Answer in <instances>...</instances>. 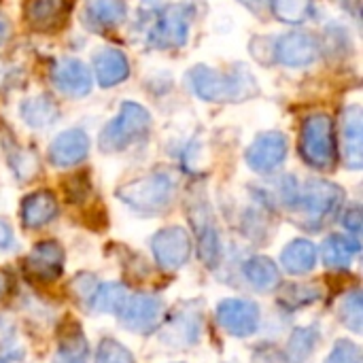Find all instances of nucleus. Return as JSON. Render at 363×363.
Returning <instances> with one entry per match:
<instances>
[{
	"mask_svg": "<svg viewBox=\"0 0 363 363\" xmlns=\"http://www.w3.org/2000/svg\"><path fill=\"white\" fill-rule=\"evenodd\" d=\"M187 83L200 100L215 104H236L259 94L257 79L245 68L217 70L198 64L187 72Z\"/></svg>",
	"mask_w": 363,
	"mask_h": 363,
	"instance_id": "obj_1",
	"label": "nucleus"
},
{
	"mask_svg": "<svg viewBox=\"0 0 363 363\" xmlns=\"http://www.w3.org/2000/svg\"><path fill=\"white\" fill-rule=\"evenodd\" d=\"M342 204L345 191L340 185L325 179H311L304 187H300L291 211L296 213V223L300 228L306 232H321L336 219Z\"/></svg>",
	"mask_w": 363,
	"mask_h": 363,
	"instance_id": "obj_2",
	"label": "nucleus"
},
{
	"mask_svg": "<svg viewBox=\"0 0 363 363\" xmlns=\"http://www.w3.org/2000/svg\"><path fill=\"white\" fill-rule=\"evenodd\" d=\"M177 183L170 172L153 170L145 177L132 179L117 189V198L138 215H162L174 200Z\"/></svg>",
	"mask_w": 363,
	"mask_h": 363,
	"instance_id": "obj_3",
	"label": "nucleus"
},
{
	"mask_svg": "<svg viewBox=\"0 0 363 363\" xmlns=\"http://www.w3.org/2000/svg\"><path fill=\"white\" fill-rule=\"evenodd\" d=\"M149 130H151L149 111L138 102L125 100L119 106V113L102 128L98 143L104 153H119L147 138Z\"/></svg>",
	"mask_w": 363,
	"mask_h": 363,
	"instance_id": "obj_4",
	"label": "nucleus"
},
{
	"mask_svg": "<svg viewBox=\"0 0 363 363\" xmlns=\"http://www.w3.org/2000/svg\"><path fill=\"white\" fill-rule=\"evenodd\" d=\"M300 155L315 170H332L338 157L334 119L325 113H313L300 130Z\"/></svg>",
	"mask_w": 363,
	"mask_h": 363,
	"instance_id": "obj_5",
	"label": "nucleus"
},
{
	"mask_svg": "<svg viewBox=\"0 0 363 363\" xmlns=\"http://www.w3.org/2000/svg\"><path fill=\"white\" fill-rule=\"evenodd\" d=\"M194 17H196V6L189 2L166 4L157 13V19L149 30V45L160 51L181 49L189 38Z\"/></svg>",
	"mask_w": 363,
	"mask_h": 363,
	"instance_id": "obj_6",
	"label": "nucleus"
},
{
	"mask_svg": "<svg viewBox=\"0 0 363 363\" xmlns=\"http://www.w3.org/2000/svg\"><path fill=\"white\" fill-rule=\"evenodd\" d=\"M187 217H189V223L196 234L198 257L202 259L204 266L215 268L221 257V240H219V232L215 225L211 204L202 189L191 191V196L187 200Z\"/></svg>",
	"mask_w": 363,
	"mask_h": 363,
	"instance_id": "obj_7",
	"label": "nucleus"
},
{
	"mask_svg": "<svg viewBox=\"0 0 363 363\" xmlns=\"http://www.w3.org/2000/svg\"><path fill=\"white\" fill-rule=\"evenodd\" d=\"M160 332H162L160 340L170 349L185 351V349L194 347L202 334V306L198 302L196 304L183 302L166 319V323Z\"/></svg>",
	"mask_w": 363,
	"mask_h": 363,
	"instance_id": "obj_8",
	"label": "nucleus"
},
{
	"mask_svg": "<svg viewBox=\"0 0 363 363\" xmlns=\"http://www.w3.org/2000/svg\"><path fill=\"white\" fill-rule=\"evenodd\" d=\"M117 317L132 334H153L162 325L164 302L153 294H130Z\"/></svg>",
	"mask_w": 363,
	"mask_h": 363,
	"instance_id": "obj_9",
	"label": "nucleus"
},
{
	"mask_svg": "<svg viewBox=\"0 0 363 363\" xmlns=\"http://www.w3.org/2000/svg\"><path fill=\"white\" fill-rule=\"evenodd\" d=\"M287 151L289 143L283 132H264L245 151V162L257 174H272L283 166Z\"/></svg>",
	"mask_w": 363,
	"mask_h": 363,
	"instance_id": "obj_10",
	"label": "nucleus"
},
{
	"mask_svg": "<svg viewBox=\"0 0 363 363\" xmlns=\"http://www.w3.org/2000/svg\"><path fill=\"white\" fill-rule=\"evenodd\" d=\"M151 251L162 270H179L191 255V238L187 230L172 225L160 230L151 240Z\"/></svg>",
	"mask_w": 363,
	"mask_h": 363,
	"instance_id": "obj_11",
	"label": "nucleus"
},
{
	"mask_svg": "<svg viewBox=\"0 0 363 363\" xmlns=\"http://www.w3.org/2000/svg\"><path fill=\"white\" fill-rule=\"evenodd\" d=\"M321 53V45L317 36L304 30H294L277 38L274 43V57L279 64L289 68H304L317 62Z\"/></svg>",
	"mask_w": 363,
	"mask_h": 363,
	"instance_id": "obj_12",
	"label": "nucleus"
},
{
	"mask_svg": "<svg viewBox=\"0 0 363 363\" xmlns=\"http://www.w3.org/2000/svg\"><path fill=\"white\" fill-rule=\"evenodd\" d=\"M259 306L251 300L232 298L217 306V323L221 330L236 338H247L259 328Z\"/></svg>",
	"mask_w": 363,
	"mask_h": 363,
	"instance_id": "obj_13",
	"label": "nucleus"
},
{
	"mask_svg": "<svg viewBox=\"0 0 363 363\" xmlns=\"http://www.w3.org/2000/svg\"><path fill=\"white\" fill-rule=\"evenodd\" d=\"M72 11L70 0H26L23 19L38 34H53L64 28Z\"/></svg>",
	"mask_w": 363,
	"mask_h": 363,
	"instance_id": "obj_14",
	"label": "nucleus"
},
{
	"mask_svg": "<svg viewBox=\"0 0 363 363\" xmlns=\"http://www.w3.org/2000/svg\"><path fill=\"white\" fill-rule=\"evenodd\" d=\"M23 270L38 283H53L64 270V251L55 240H43L34 245L23 262Z\"/></svg>",
	"mask_w": 363,
	"mask_h": 363,
	"instance_id": "obj_15",
	"label": "nucleus"
},
{
	"mask_svg": "<svg viewBox=\"0 0 363 363\" xmlns=\"http://www.w3.org/2000/svg\"><path fill=\"white\" fill-rule=\"evenodd\" d=\"M49 79L57 91L70 98H81L91 91V70L77 57H62L53 64Z\"/></svg>",
	"mask_w": 363,
	"mask_h": 363,
	"instance_id": "obj_16",
	"label": "nucleus"
},
{
	"mask_svg": "<svg viewBox=\"0 0 363 363\" xmlns=\"http://www.w3.org/2000/svg\"><path fill=\"white\" fill-rule=\"evenodd\" d=\"M87 155H89V136L79 128L64 130L51 140L47 149V157L55 168H72L81 164Z\"/></svg>",
	"mask_w": 363,
	"mask_h": 363,
	"instance_id": "obj_17",
	"label": "nucleus"
},
{
	"mask_svg": "<svg viewBox=\"0 0 363 363\" xmlns=\"http://www.w3.org/2000/svg\"><path fill=\"white\" fill-rule=\"evenodd\" d=\"M342 157L351 170L363 166V111L359 104H351L342 111Z\"/></svg>",
	"mask_w": 363,
	"mask_h": 363,
	"instance_id": "obj_18",
	"label": "nucleus"
},
{
	"mask_svg": "<svg viewBox=\"0 0 363 363\" xmlns=\"http://www.w3.org/2000/svg\"><path fill=\"white\" fill-rule=\"evenodd\" d=\"M128 17L125 0H85L83 23L94 32H108L121 26Z\"/></svg>",
	"mask_w": 363,
	"mask_h": 363,
	"instance_id": "obj_19",
	"label": "nucleus"
},
{
	"mask_svg": "<svg viewBox=\"0 0 363 363\" xmlns=\"http://www.w3.org/2000/svg\"><path fill=\"white\" fill-rule=\"evenodd\" d=\"M21 225L28 230H38L57 217V198L49 189L34 191L21 200L19 208Z\"/></svg>",
	"mask_w": 363,
	"mask_h": 363,
	"instance_id": "obj_20",
	"label": "nucleus"
},
{
	"mask_svg": "<svg viewBox=\"0 0 363 363\" xmlns=\"http://www.w3.org/2000/svg\"><path fill=\"white\" fill-rule=\"evenodd\" d=\"M94 74L102 87H115L130 77V62L123 51L106 47L94 57Z\"/></svg>",
	"mask_w": 363,
	"mask_h": 363,
	"instance_id": "obj_21",
	"label": "nucleus"
},
{
	"mask_svg": "<svg viewBox=\"0 0 363 363\" xmlns=\"http://www.w3.org/2000/svg\"><path fill=\"white\" fill-rule=\"evenodd\" d=\"M242 274H245L247 283L253 289L262 291V294L274 291L281 285V272H279L277 264L270 257H264V255L249 257L242 264Z\"/></svg>",
	"mask_w": 363,
	"mask_h": 363,
	"instance_id": "obj_22",
	"label": "nucleus"
},
{
	"mask_svg": "<svg viewBox=\"0 0 363 363\" xmlns=\"http://www.w3.org/2000/svg\"><path fill=\"white\" fill-rule=\"evenodd\" d=\"M19 115L30 128L43 130V128H49L51 123H55V119L60 117V108L49 94H38V96L21 102Z\"/></svg>",
	"mask_w": 363,
	"mask_h": 363,
	"instance_id": "obj_23",
	"label": "nucleus"
},
{
	"mask_svg": "<svg viewBox=\"0 0 363 363\" xmlns=\"http://www.w3.org/2000/svg\"><path fill=\"white\" fill-rule=\"evenodd\" d=\"M281 264L289 274H308L317 266V247L306 238H296L283 249Z\"/></svg>",
	"mask_w": 363,
	"mask_h": 363,
	"instance_id": "obj_24",
	"label": "nucleus"
},
{
	"mask_svg": "<svg viewBox=\"0 0 363 363\" xmlns=\"http://www.w3.org/2000/svg\"><path fill=\"white\" fill-rule=\"evenodd\" d=\"M357 253H359V242L353 236H342V234H332L330 238H325L321 247L325 266L334 270H347Z\"/></svg>",
	"mask_w": 363,
	"mask_h": 363,
	"instance_id": "obj_25",
	"label": "nucleus"
},
{
	"mask_svg": "<svg viewBox=\"0 0 363 363\" xmlns=\"http://www.w3.org/2000/svg\"><path fill=\"white\" fill-rule=\"evenodd\" d=\"M53 363H89V345L79 325L70 323V328L64 330Z\"/></svg>",
	"mask_w": 363,
	"mask_h": 363,
	"instance_id": "obj_26",
	"label": "nucleus"
},
{
	"mask_svg": "<svg viewBox=\"0 0 363 363\" xmlns=\"http://www.w3.org/2000/svg\"><path fill=\"white\" fill-rule=\"evenodd\" d=\"M130 291L125 285L121 283H106V285H100L96 287V291L91 294L89 298V308L94 313H100V315H119L121 306L125 304Z\"/></svg>",
	"mask_w": 363,
	"mask_h": 363,
	"instance_id": "obj_27",
	"label": "nucleus"
},
{
	"mask_svg": "<svg viewBox=\"0 0 363 363\" xmlns=\"http://www.w3.org/2000/svg\"><path fill=\"white\" fill-rule=\"evenodd\" d=\"M268 9L279 21L300 26L315 15V0H268Z\"/></svg>",
	"mask_w": 363,
	"mask_h": 363,
	"instance_id": "obj_28",
	"label": "nucleus"
},
{
	"mask_svg": "<svg viewBox=\"0 0 363 363\" xmlns=\"http://www.w3.org/2000/svg\"><path fill=\"white\" fill-rule=\"evenodd\" d=\"M4 151H6L4 153L6 162H9V166L13 168V172H15V177L19 181H32L38 174V157H36V153L23 149L13 138H9V143L4 145Z\"/></svg>",
	"mask_w": 363,
	"mask_h": 363,
	"instance_id": "obj_29",
	"label": "nucleus"
},
{
	"mask_svg": "<svg viewBox=\"0 0 363 363\" xmlns=\"http://www.w3.org/2000/svg\"><path fill=\"white\" fill-rule=\"evenodd\" d=\"M321 298V287L319 285H313V283H291V285H285L281 296H279V304L289 308V311H296V308H302V306H308L313 302H317Z\"/></svg>",
	"mask_w": 363,
	"mask_h": 363,
	"instance_id": "obj_30",
	"label": "nucleus"
},
{
	"mask_svg": "<svg viewBox=\"0 0 363 363\" xmlns=\"http://www.w3.org/2000/svg\"><path fill=\"white\" fill-rule=\"evenodd\" d=\"M319 340V332L315 328H298L287 345V362L304 363L315 351Z\"/></svg>",
	"mask_w": 363,
	"mask_h": 363,
	"instance_id": "obj_31",
	"label": "nucleus"
},
{
	"mask_svg": "<svg viewBox=\"0 0 363 363\" xmlns=\"http://www.w3.org/2000/svg\"><path fill=\"white\" fill-rule=\"evenodd\" d=\"M340 319L342 323L355 332L362 334V319H363V308H362V291L355 289L353 294H347L342 304H340Z\"/></svg>",
	"mask_w": 363,
	"mask_h": 363,
	"instance_id": "obj_32",
	"label": "nucleus"
},
{
	"mask_svg": "<svg viewBox=\"0 0 363 363\" xmlns=\"http://www.w3.org/2000/svg\"><path fill=\"white\" fill-rule=\"evenodd\" d=\"M96 363H136L132 353L119 345L117 340L113 338H106L100 342L98 351H96Z\"/></svg>",
	"mask_w": 363,
	"mask_h": 363,
	"instance_id": "obj_33",
	"label": "nucleus"
},
{
	"mask_svg": "<svg viewBox=\"0 0 363 363\" xmlns=\"http://www.w3.org/2000/svg\"><path fill=\"white\" fill-rule=\"evenodd\" d=\"M325 363H363L362 349L357 345H353L351 340H338L334 345L332 353L328 355Z\"/></svg>",
	"mask_w": 363,
	"mask_h": 363,
	"instance_id": "obj_34",
	"label": "nucleus"
},
{
	"mask_svg": "<svg viewBox=\"0 0 363 363\" xmlns=\"http://www.w3.org/2000/svg\"><path fill=\"white\" fill-rule=\"evenodd\" d=\"M89 191H91V185H89V181H87L85 174H77V177H72V179L66 183V196H68V200H70L72 204L83 202V200L89 196Z\"/></svg>",
	"mask_w": 363,
	"mask_h": 363,
	"instance_id": "obj_35",
	"label": "nucleus"
},
{
	"mask_svg": "<svg viewBox=\"0 0 363 363\" xmlns=\"http://www.w3.org/2000/svg\"><path fill=\"white\" fill-rule=\"evenodd\" d=\"M342 223L351 234H359L362 232V208L359 206H351L345 211L342 215Z\"/></svg>",
	"mask_w": 363,
	"mask_h": 363,
	"instance_id": "obj_36",
	"label": "nucleus"
},
{
	"mask_svg": "<svg viewBox=\"0 0 363 363\" xmlns=\"http://www.w3.org/2000/svg\"><path fill=\"white\" fill-rule=\"evenodd\" d=\"M13 247H15V234L11 225L4 219H0V251H9Z\"/></svg>",
	"mask_w": 363,
	"mask_h": 363,
	"instance_id": "obj_37",
	"label": "nucleus"
},
{
	"mask_svg": "<svg viewBox=\"0 0 363 363\" xmlns=\"http://www.w3.org/2000/svg\"><path fill=\"white\" fill-rule=\"evenodd\" d=\"M240 4H245L249 11H253L257 15H262L268 9V0H240Z\"/></svg>",
	"mask_w": 363,
	"mask_h": 363,
	"instance_id": "obj_38",
	"label": "nucleus"
},
{
	"mask_svg": "<svg viewBox=\"0 0 363 363\" xmlns=\"http://www.w3.org/2000/svg\"><path fill=\"white\" fill-rule=\"evenodd\" d=\"M9 34H11V23H9L6 15L0 11V45L9 38Z\"/></svg>",
	"mask_w": 363,
	"mask_h": 363,
	"instance_id": "obj_39",
	"label": "nucleus"
},
{
	"mask_svg": "<svg viewBox=\"0 0 363 363\" xmlns=\"http://www.w3.org/2000/svg\"><path fill=\"white\" fill-rule=\"evenodd\" d=\"M2 289H4V283H2V279H0V296H2Z\"/></svg>",
	"mask_w": 363,
	"mask_h": 363,
	"instance_id": "obj_40",
	"label": "nucleus"
}]
</instances>
